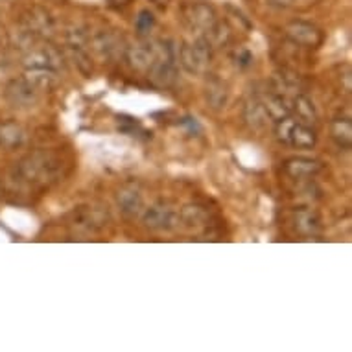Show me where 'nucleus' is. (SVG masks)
I'll return each instance as SVG.
<instances>
[{"instance_id": "f257e3e1", "label": "nucleus", "mask_w": 352, "mask_h": 352, "mask_svg": "<svg viewBox=\"0 0 352 352\" xmlns=\"http://www.w3.org/2000/svg\"><path fill=\"white\" fill-rule=\"evenodd\" d=\"M17 179L23 183H34V185H41L47 181L54 179L58 173V161L48 153L37 151L32 155L24 157L23 161L19 162L15 168Z\"/></svg>"}, {"instance_id": "f03ea898", "label": "nucleus", "mask_w": 352, "mask_h": 352, "mask_svg": "<svg viewBox=\"0 0 352 352\" xmlns=\"http://www.w3.org/2000/svg\"><path fill=\"white\" fill-rule=\"evenodd\" d=\"M275 137L283 144L294 146L297 150H310L318 144V135L312 126H306L302 122L294 120L289 116L275 122Z\"/></svg>"}, {"instance_id": "7ed1b4c3", "label": "nucleus", "mask_w": 352, "mask_h": 352, "mask_svg": "<svg viewBox=\"0 0 352 352\" xmlns=\"http://www.w3.org/2000/svg\"><path fill=\"white\" fill-rule=\"evenodd\" d=\"M212 54L214 48L205 37H199L194 43H185L179 48V58L181 67L188 72V74H205L212 63Z\"/></svg>"}, {"instance_id": "20e7f679", "label": "nucleus", "mask_w": 352, "mask_h": 352, "mask_svg": "<svg viewBox=\"0 0 352 352\" xmlns=\"http://www.w3.org/2000/svg\"><path fill=\"white\" fill-rule=\"evenodd\" d=\"M39 94L41 91L28 78H19V80H12L8 83L6 91H4V98L12 107L28 109V107L37 104Z\"/></svg>"}, {"instance_id": "39448f33", "label": "nucleus", "mask_w": 352, "mask_h": 352, "mask_svg": "<svg viewBox=\"0 0 352 352\" xmlns=\"http://www.w3.org/2000/svg\"><path fill=\"white\" fill-rule=\"evenodd\" d=\"M142 223L150 231H172L179 223V214L175 212L166 203H155L150 208L142 210Z\"/></svg>"}, {"instance_id": "423d86ee", "label": "nucleus", "mask_w": 352, "mask_h": 352, "mask_svg": "<svg viewBox=\"0 0 352 352\" xmlns=\"http://www.w3.org/2000/svg\"><path fill=\"white\" fill-rule=\"evenodd\" d=\"M23 67L26 70H50V72H58L63 67V56L54 47L35 48V50L24 56Z\"/></svg>"}, {"instance_id": "0eeeda50", "label": "nucleus", "mask_w": 352, "mask_h": 352, "mask_svg": "<svg viewBox=\"0 0 352 352\" xmlns=\"http://www.w3.org/2000/svg\"><path fill=\"white\" fill-rule=\"evenodd\" d=\"M286 35L302 48H318L324 39L323 32L316 24L306 21H292L286 26Z\"/></svg>"}, {"instance_id": "6e6552de", "label": "nucleus", "mask_w": 352, "mask_h": 352, "mask_svg": "<svg viewBox=\"0 0 352 352\" xmlns=\"http://www.w3.org/2000/svg\"><path fill=\"white\" fill-rule=\"evenodd\" d=\"M185 17L192 28L201 32V34L212 28L216 21H218L216 10L210 4H207V2H194V4H190V6L186 8Z\"/></svg>"}, {"instance_id": "1a4fd4ad", "label": "nucleus", "mask_w": 352, "mask_h": 352, "mask_svg": "<svg viewBox=\"0 0 352 352\" xmlns=\"http://www.w3.org/2000/svg\"><path fill=\"white\" fill-rule=\"evenodd\" d=\"M321 170L323 164L318 159H310V157H292L284 162V172L292 179H312Z\"/></svg>"}, {"instance_id": "9d476101", "label": "nucleus", "mask_w": 352, "mask_h": 352, "mask_svg": "<svg viewBox=\"0 0 352 352\" xmlns=\"http://www.w3.org/2000/svg\"><path fill=\"white\" fill-rule=\"evenodd\" d=\"M24 30H28L30 34L39 37V35L52 34L54 30V19L52 15L43 10V8H32L26 17L23 19Z\"/></svg>"}, {"instance_id": "9b49d317", "label": "nucleus", "mask_w": 352, "mask_h": 352, "mask_svg": "<svg viewBox=\"0 0 352 352\" xmlns=\"http://www.w3.org/2000/svg\"><path fill=\"white\" fill-rule=\"evenodd\" d=\"M150 80L155 83L157 87H172L177 81V67H175V59L159 58L155 63L151 65L150 69Z\"/></svg>"}, {"instance_id": "f8f14e48", "label": "nucleus", "mask_w": 352, "mask_h": 352, "mask_svg": "<svg viewBox=\"0 0 352 352\" xmlns=\"http://www.w3.org/2000/svg\"><path fill=\"white\" fill-rule=\"evenodd\" d=\"M26 142V131L15 122H0V150H17Z\"/></svg>"}, {"instance_id": "ddd939ff", "label": "nucleus", "mask_w": 352, "mask_h": 352, "mask_svg": "<svg viewBox=\"0 0 352 352\" xmlns=\"http://www.w3.org/2000/svg\"><path fill=\"white\" fill-rule=\"evenodd\" d=\"M243 120L248 122V126L253 127V129H262V127L267 126V122L272 120L270 115H267L266 105H264L260 96H253L245 104V107H243Z\"/></svg>"}, {"instance_id": "4468645a", "label": "nucleus", "mask_w": 352, "mask_h": 352, "mask_svg": "<svg viewBox=\"0 0 352 352\" xmlns=\"http://www.w3.org/2000/svg\"><path fill=\"white\" fill-rule=\"evenodd\" d=\"M116 203L126 216L135 218L144 210V197L137 188H122L116 196Z\"/></svg>"}, {"instance_id": "2eb2a0df", "label": "nucleus", "mask_w": 352, "mask_h": 352, "mask_svg": "<svg viewBox=\"0 0 352 352\" xmlns=\"http://www.w3.org/2000/svg\"><path fill=\"white\" fill-rule=\"evenodd\" d=\"M295 229L305 236H316L321 231V218L312 208H300L294 214Z\"/></svg>"}, {"instance_id": "dca6fc26", "label": "nucleus", "mask_w": 352, "mask_h": 352, "mask_svg": "<svg viewBox=\"0 0 352 352\" xmlns=\"http://www.w3.org/2000/svg\"><path fill=\"white\" fill-rule=\"evenodd\" d=\"M292 105V113L297 116V120L306 124V126H316L318 124V111H316V105L308 96L297 93L289 102Z\"/></svg>"}, {"instance_id": "f3484780", "label": "nucleus", "mask_w": 352, "mask_h": 352, "mask_svg": "<svg viewBox=\"0 0 352 352\" xmlns=\"http://www.w3.org/2000/svg\"><path fill=\"white\" fill-rule=\"evenodd\" d=\"M262 102L266 105L267 115L273 122L283 120V118L292 115V105H289V100L284 94L273 91V93L267 94L266 98H262Z\"/></svg>"}, {"instance_id": "a211bd4d", "label": "nucleus", "mask_w": 352, "mask_h": 352, "mask_svg": "<svg viewBox=\"0 0 352 352\" xmlns=\"http://www.w3.org/2000/svg\"><path fill=\"white\" fill-rule=\"evenodd\" d=\"M330 135H332V139L340 148L343 150H349L352 146V124L351 118H336L330 124Z\"/></svg>"}, {"instance_id": "6ab92c4d", "label": "nucleus", "mask_w": 352, "mask_h": 352, "mask_svg": "<svg viewBox=\"0 0 352 352\" xmlns=\"http://www.w3.org/2000/svg\"><path fill=\"white\" fill-rule=\"evenodd\" d=\"M205 100H207V104L214 111L223 109L227 102H229V91H227V87L219 80L208 81L207 89H205Z\"/></svg>"}, {"instance_id": "aec40b11", "label": "nucleus", "mask_w": 352, "mask_h": 352, "mask_svg": "<svg viewBox=\"0 0 352 352\" xmlns=\"http://www.w3.org/2000/svg\"><path fill=\"white\" fill-rule=\"evenodd\" d=\"M208 210L203 205H186L181 208L179 219L185 223L186 227H203L207 226L208 221Z\"/></svg>"}, {"instance_id": "412c9836", "label": "nucleus", "mask_w": 352, "mask_h": 352, "mask_svg": "<svg viewBox=\"0 0 352 352\" xmlns=\"http://www.w3.org/2000/svg\"><path fill=\"white\" fill-rule=\"evenodd\" d=\"M74 216L76 227H83L87 231H91V229H100V227L105 223L104 214L100 212L98 208H81V210H78Z\"/></svg>"}, {"instance_id": "4be33fe9", "label": "nucleus", "mask_w": 352, "mask_h": 352, "mask_svg": "<svg viewBox=\"0 0 352 352\" xmlns=\"http://www.w3.org/2000/svg\"><path fill=\"white\" fill-rule=\"evenodd\" d=\"M203 37L212 45V48L223 47V45H227V43L231 41V30H229L227 24L216 21V24H214L210 30H207V32L203 34Z\"/></svg>"}, {"instance_id": "5701e85b", "label": "nucleus", "mask_w": 352, "mask_h": 352, "mask_svg": "<svg viewBox=\"0 0 352 352\" xmlns=\"http://www.w3.org/2000/svg\"><path fill=\"white\" fill-rule=\"evenodd\" d=\"M93 45L96 47V50H98L100 54H104V56H113V52H115L116 47H118V39H116L113 34H105V32H102V34H98L94 37Z\"/></svg>"}, {"instance_id": "b1692460", "label": "nucleus", "mask_w": 352, "mask_h": 352, "mask_svg": "<svg viewBox=\"0 0 352 352\" xmlns=\"http://www.w3.org/2000/svg\"><path fill=\"white\" fill-rule=\"evenodd\" d=\"M155 26V17H153V13L150 10H142V12L137 15L135 19V30L139 32L140 35H146L150 34L151 30Z\"/></svg>"}, {"instance_id": "393cba45", "label": "nucleus", "mask_w": 352, "mask_h": 352, "mask_svg": "<svg viewBox=\"0 0 352 352\" xmlns=\"http://www.w3.org/2000/svg\"><path fill=\"white\" fill-rule=\"evenodd\" d=\"M234 61H236V65H240V67H248V65H251V61H253V56H251L249 50H238V52L234 54Z\"/></svg>"}, {"instance_id": "a878e982", "label": "nucleus", "mask_w": 352, "mask_h": 352, "mask_svg": "<svg viewBox=\"0 0 352 352\" xmlns=\"http://www.w3.org/2000/svg\"><path fill=\"white\" fill-rule=\"evenodd\" d=\"M295 0H267V4L273 8H278V10H286V8L294 6Z\"/></svg>"}, {"instance_id": "bb28decb", "label": "nucleus", "mask_w": 352, "mask_h": 352, "mask_svg": "<svg viewBox=\"0 0 352 352\" xmlns=\"http://www.w3.org/2000/svg\"><path fill=\"white\" fill-rule=\"evenodd\" d=\"M111 2H113V4H118V6H120V4H127L129 0H111Z\"/></svg>"}]
</instances>
